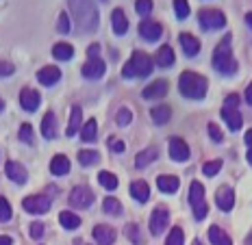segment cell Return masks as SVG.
<instances>
[{
    "label": "cell",
    "mask_w": 252,
    "mask_h": 245,
    "mask_svg": "<svg viewBox=\"0 0 252 245\" xmlns=\"http://www.w3.org/2000/svg\"><path fill=\"white\" fill-rule=\"evenodd\" d=\"M78 33H94L98 28V9L92 0H67Z\"/></svg>",
    "instance_id": "obj_1"
},
{
    "label": "cell",
    "mask_w": 252,
    "mask_h": 245,
    "mask_svg": "<svg viewBox=\"0 0 252 245\" xmlns=\"http://www.w3.org/2000/svg\"><path fill=\"white\" fill-rule=\"evenodd\" d=\"M213 67L224 76H233L237 72V61H235L233 52H230V35H226L222 41L218 44V48L213 50Z\"/></svg>",
    "instance_id": "obj_2"
},
{
    "label": "cell",
    "mask_w": 252,
    "mask_h": 245,
    "mask_svg": "<svg viewBox=\"0 0 252 245\" xmlns=\"http://www.w3.org/2000/svg\"><path fill=\"white\" fill-rule=\"evenodd\" d=\"M178 89L189 100H202L207 96V78L196 72H183L178 78Z\"/></svg>",
    "instance_id": "obj_3"
},
{
    "label": "cell",
    "mask_w": 252,
    "mask_h": 245,
    "mask_svg": "<svg viewBox=\"0 0 252 245\" xmlns=\"http://www.w3.org/2000/svg\"><path fill=\"white\" fill-rule=\"evenodd\" d=\"M152 59L146 52H139V50H135L133 52V56H130V61L124 65V70H122V76L124 78H135V76H148L150 72H152Z\"/></svg>",
    "instance_id": "obj_4"
},
{
    "label": "cell",
    "mask_w": 252,
    "mask_h": 245,
    "mask_svg": "<svg viewBox=\"0 0 252 245\" xmlns=\"http://www.w3.org/2000/svg\"><path fill=\"white\" fill-rule=\"evenodd\" d=\"M198 22L204 30H218L226 26V15L218 9H202L200 15H198Z\"/></svg>",
    "instance_id": "obj_5"
},
{
    "label": "cell",
    "mask_w": 252,
    "mask_h": 245,
    "mask_svg": "<svg viewBox=\"0 0 252 245\" xmlns=\"http://www.w3.org/2000/svg\"><path fill=\"white\" fill-rule=\"evenodd\" d=\"M22 208L31 215H44L50 211V197L48 195H29L22 200Z\"/></svg>",
    "instance_id": "obj_6"
},
{
    "label": "cell",
    "mask_w": 252,
    "mask_h": 245,
    "mask_svg": "<svg viewBox=\"0 0 252 245\" xmlns=\"http://www.w3.org/2000/svg\"><path fill=\"white\" fill-rule=\"evenodd\" d=\"M167 223H170V211H167V206H157L150 215V232L155 237H159L167 228Z\"/></svg>",
    "instance_id": "obj_7"
},
{
    "label": "cell",
    "mask_w": 252,
    "mask_h": 245,
    "mask_svg": "<svg viewBox=\"0 0 252 245\" xmlns=\"http://www.w3.org/2000/svg\"><path fill=\"white\" fill-rule=\"evenodd\" d=\"M70 204L74 208H87L94 204V191L89 187H74L70 193Z\"/></svg>",
    "instance_id": "obj_8"
},
{
    "label": "cell",
    "mask_w": 252,
    "mask_h": 245,
    "mask_svg": "<svg viewBox=\"0 0 252 245\" xmlns=\"http://www.w3.org/2000/svg\"><path fill=\"white\" fill-rule=\"evenodd\" d=\"M137 30H139V35L146 41H157L161 35H163V26H161L159 22H155V20H148V18L141 20Z\"/></svg>",
    "instance_id": "obj_9"
},
{
    "label": "cell",
    "mask_w": 252,
    "mask_h": 245,
    "mask_svg": "<svg viewBox=\"0 0 252 245\" xmlns=\"http://www.w3.org/2000/svg\"><path fill=\"white\" fill-rule=\"evenodd\" d=\"M39 102H41L39 91L31 89V87H26V89L20 91V104H22L24 111H29V113L37 111V109H39Z\"/></svg>",
    "instance_id": "obj_10"
},
{
    "label": "cell",
    "mask_w": 252,
    "mask_h": 245,
    "mask_svg": "<svg viewBox=\"0 0 252 245\" xmlns=\"http://www.w3.org/2000/svg\"><path fill=\"white\" fill-rule=\"evenodd\" d=\"M104 70H107V65H104V61L98 56V59H89L85 65L81 67L83 76L85 78H92V81H98V78L104 76Z\"/></svg>",
    "instance_id": "obj_11"
},
{
    "label": "cell",
    "mask_w": 252,
    "mask_h": 245,
    "mask_svg": "<svg viewBox=\"0 0 252 245\" xmlns=\"http://www.w3.org/2000/svg\"><path fill=\"white\" fill-rule=\"evenodd\" d=\"M215 204H218L220 211L228 213L235 206V191L230 187H220L218 193H215Z\"/></svg>",
    "instance_id": "obj_12"
},
{
    "label": "cell",
    "mask_w": 252,
    "mask_h": 245,
    "mask_svg": "<svg viewBox=\"0 0 252 245\" xmlns=\"http://www.w3.org/2000/svg\"><path fill=\"white\" fill-rule=\"evenodd\" d=\"M170 156L178 163H185L189 159V145L183 141L181 137H172L170 139Z\"/></svg>",
    "instance_id": "obj_13"
},
{
    "label": "cell",
    "mask_w": 252,
    "mask_h": 245,
    "mask_svg": "<svg viewBox=\"0 0 252 245\" xmlns=\"http://www.w3.org/2000/svg\"><path fill=\"white\" fill-rule=\"evenodd\" d=\"M222 119L226 122V126L237 133V130L244 126V117H241L239 109H233V107H222Z\"/></svg>",
    "instance_id": "obj_14"
},
{
    "label": "cell",
    "mask_w": 252,
    "mask_h": 245,
    "mask_svg": "<svg viewBox=\"0 0 252 245\" xmlns=\"http://www.w3.org/2000/svg\"><path fill=\"white\" fill-rule=\"evenodd\" d=\"M4 174L9 176V180L18 182V185H24V182L29 180V174H26V169L22 167V163H15V161H9V163L4 165Z\"/></svg>",
    "instance_id": "obj_15"
},
{
    "label": "cell",
    "mask_w": 252,
    "mask_h": 245,
    "mask_svg": "<svg viewBox=\"0 0 252 245\" xmlns=\"http://www.w3.org/2000/svg\"><path fill=\"white\" fill-rule=\"evenodd\" d=\"M167 93V81H155V82H150L148 87H144V93L141 96L146 98V100H159V98H163Z\"/></svg>",
    "instance_id": "obj_16"
},
{
    "label": "cell",
    "mask_w": 252,
    "mask_h": 245,
    "mask_svg": "<svg viewBox=\"0 0 252 245\" xmlns=\"http://www.w3.org/2000/svg\"><path fill=\"white\" fill-rule=\"evenodd\" d=\"M94 239H96L98 245H113L115 243V230L111 226L98 223V226L94 228Z\"/></svg>",
    "instance_id": "obj_17"
},
{
    "label": "cell",
    "mask_w": 252,
    "mask_h": 245,
    "mask_svg": "<svg viewBox=\"0 0 252 245\" xmlns=\"http://www.w3.org/2000/svg\"><path fill=\"white\" fill-rule=\"evenodd\" d=\"M59 78H61V70L59 67H55V65H46V67H41V70L37 72V81L41 82V85H46V87L55 85Z\"/></svg>",
    "instance_id": "obj_18"
},
{
    "label": "cell",
    "mask_w": 252,
    "mask_h": 245,
    "mask_svg": "<svg viewBox=\"0 0 252 245\" xmlns=\"http://www.w3.org/2000/svg\"><path fill=\"white\" fill-rule=\"evenodd\" d=\"M81 126H83V111H81V107H72L70 124H67V128H65V135H67V137H74L76 133H81Z\"/></svg>",
    "instance_id": "obj_19"
},
{
    "label": "cell",
    "mask_w": 252,
    "mask_h": 245,
    "mask_svg": "<svg viewBox=\"0 0 252 245\" xmlns=\"http://www.w3.org/2000/svg\"><path fill=\"white\" fill-rule=\"evenodd\" d=\"M181 46L187 56H196L200 52V41L193 37L191 33H181Z\"/></svg>",
    "instance_id": "obj_20"
},
{
    "label": "cell",
    "mask_w": 252,
    "mask_h": 245,
    "mask_svg": "<svg viewBox=\"0 0 252 245\" xmlns=\"http://www.w3.org/2000/svg\"><path fill=\"white\" fill-rule=\"evenodd\" d=\"M130 195L135 197L137 202H148L150 200V187H148V182H144V180H135L133 185H130Z\"/></svg>",
    "instance_id": "obj_21"
},
{
    "label": "cell",
    "mask_w": 252,
    "mask_h": 245,
    "mask_svg": "<svg viewBox=\"0 0 252 245\" xmlns=\"http://www.w3.org/2000/svg\"><path fill=\"white\" fill-rule=\"evenodd\" d=\"M157 154H159V150H157V148H146V150H141V152L135 156V167H137V169L148 167L150 163H155V161H157Z\"/></svg>",
    "instance_id": "obj_22"
},
{
    "label": "cell",
    "mask_w": 252,
    "mask_h": 245,
    "mask_svg": "<svg viewBox=\"0 0 252 245\" xmlns=\"http://www.w3.org/2000/svg\"><path fill=\"white\" fill-rule=\"evenodd\" d=\"M111 24H113V33L115 35H124L126 30H128V20H126V13L122 11V9H113Z\"/></svg>",
    "instance_id": "obj_23"
},
{
    "label": "cell",
    "mask_w": 252,
    "mask_h": 245,
    "mask_svg": "<svg viewBox=\"0 0 252 245\" xmlns=\"http://www.w3.org/2000/svg\"><path fill=\"white\" fill-rule=\"evenodd\" d=\"M50 171H52L55 176H65L67 171H70V161H67V156H65V154L52 156V161H50Z\"/></svg>",
    "instance_id": "obj_24"
},
{
    "label": "cell",
    "mask_w": 252,
    "mask_h": 245,
    "mask_svg": "<svg viewBox=\"0 0 252 245\" xmlns=\"http://www.w3.org/2000/svg\"><path fill=\"white\" fill-rule=\"evenodd\" d=\"M41 135H44V139H55L57 137V117H55L52 111H48L44 115V122H41Z\"/></svg>",
    "instance_id": "obj_25"
},
{
    "label": "cell",
    "mask_w": 252,
    "mask_h": 245,
    "mask_svg": "<svg viewBox=\"0 0 252 245\" xmlns=\"http://www.w3.org/2000/svg\"><path fill=\"white\" fill-rule=\"evenodd\" d=\"M189 204H191L193 208L204 204V187H202V182L193 180L191 185H189Z\"/></svg>",
    "instance_id": "obj_26"
},
{
    "label": "cell",
    "mask_w": 252,
    "mask_h": 245,
    "mask_svg": "<svg viewBox=\"0 0 252 245\" xmlns=\"http://www.w3.org/2000/svg\"><path fill=\"white\" fill-rule=\"evenodd\" d=\"M155 61H157V65H161V67L174 65V50H172L170 46H161L155 54Z\"/></svg>",
    "instance_id": "obj_27"
},
{
    "label": "cell",
    "mask_w": 252,
    "mask_h": 245,
    "mask_svg": "<svg viewBox=\"0 0 252 245\" xmlns=\"http://www.w3.org/2000/svg\"><path fill=\"white\" fill-rule=\"evenodd\" d=\"M178 185H181V180H178L176 176H159V178H157V187H159L163 193H176Z\"/></svg>",
    "instance_id": "obj_28"
},
{
    "label": "cell",
    "mask_w": 252,
    "mask_h": 245,
    "mask_svg": "<svg viewBox=\"0 0 252 245\" xmlns=\"http://www.w3.org/2000/svg\"><path fill=\"white\" fill-rule=\"evenodd\" d=\"M52 56L59 61H70L74 56V48L70 44H65V41H59V44L52 46Z\"/></svg>",
    "instance_id": "obj_29"
},
{
    "label": "cell",
    "mask_w": 252,
    "mask_h": 245,
    "mask_svg": "<svg viewBox=\"0 0 252 245\" xmlns=\"http://www.w3.org/2000/svg\"><path fill=\"white\" fill-rule=\"evenodd\" d=\"M150 117L155 124H167L172 117V109L167 107V104H159V107H155L150 111Z\"/></svg>",
    "instance_id": "obj_30"
},
{
    "label": "cell",
    "mask_w": 252,
    "mask_h": 245,
    "mask_svg": "<svg viewBox=\"0 0 252 245\" xmlns=\"http://www.w3.org/2000/svg\"><path fill=\"white\" fill-rule=\"evenodd\" d=\"M209 241H211L213 245H233L230 237L220 226H211V228H209Z\"/></svg>",
    "instance_id": "obj_31"
},
{
    "label": "cell",
    "mask_w": 252,
    "mask_h": 245,
    "mask_svg": "<svg viewBox=\"0 0 252 245\" xmlns=\"http://www.w3.org/2000/svg\"><path fill=\"white\" fill-rule=\"evenodd\" d=\"M59 221L65 230H76V228H81V217L74 215L72 211H63L59 215Z\"/></svg>",
    "instance_id": "obj_32"
},
{
    "label": "cell",
    "mask_w": 252,
    "mask_h": 245,
    "mask_svg": "<svg viewBox=\"0 0 252 245\" xmlns=\"http://www.w3.org/2000/svg\"><path fill=\"white\" fill-rule=\"evenodd\" d=\"M98 135V124L96 119H89V122H85V126L81 128V139L83 141H94Z\"/></svg>",
    "instance_id": "obj_33"
},
{
    "label": "cell",
    "mask_w": 252,
    "mask_h": 245,
    "mask_svg": "<svg viewBox=\"0 0 252 245\" xmlns=\"http://www.w3.org/2000/svg\"><path fill=\"white\" fill-rule=\"evenodd\" d=\"M102 211L107 213V215H122V204H120V200H115V197H104L102 202Z\"/></svg>",
    "instance_id": "obj_34"
},
{
    "label": "cell",
    "mask_w": 252,
    "mask_h": 245,
    "mask_svg": "<svg viewBox=\"0 0 252 245\" xmlns=\"http://www.w3.org/2000/svg\"><path fill=\"white\" fill-rule=\"evenodd\" d=\"M98 161H100V154L98 152H92V150H81L78 152V163L89 167V165H96Z\"/></svg>",
    "instance_id": "obj_35"
},
{
    "label": "cell",
    "mask_w": 252,
    "mask_h": 245,
    "mask_svg": "<svg viewBox=\"0 0 252 245\" xmlns=\"http://www.w3.org/2000/svg\"><path fill=\"white\" fill-rule=\"evenodd\" d=\"M98 182L109 191L118 189V178H115V174H111V171H100V174H98Z\"/></svg>",
    "instance_id": "obj_36"
},
{
    "label": "cell",
    "mask_w": 252,
    "mask_h": 245,
    "mask_svg": "<svg viewBox=\"0 0 252 245\" xmlns=\"http://www.w3.org/2000/svg\"><path fill=\"white\" fill-rule=\"evenodd\" d=\"M185 243V232L181 230V228H172V232L167 234V239H165V245H183Z\"/></svg>",
    "instance_id": "obj_37"
},
{
    "label": "cell",
    "mask_w": 252,
    "mask_h": 245,
    "mask_svg": "<svg viewBox=\"0 0 252 245\" xmlns=\"http://www.w3.org/2000/svg\"><path fill=\"white\" fill-rule=\"evenodd\" d=\"M115 122H118L120 128H126L130 122H133V113H130L126 107H122V109L118 111V115H115Z\"/></svg>",
    "instance_id": "obj_38"
},
{
    "label": "cell",
    "mask_w": 252,
    "mask_h": 245,
    "mask_svg": "<svg viewBox=\"0 0 252 245\" xmlns=\"http://www.w3.org/2000/svg\"><path fill=\"white\" fill-rule=\"evenodd\" d=\"M220 169H222V161H209V163L202 165V174L209 176V178H213V176L220 174Z\"/></svg>",
    "instance_id": "obj_39"
},
{
    "label": "cell",
    "mask_w": 252,
    "mask_h": 245,
    "mask_svg": "<svg viewBox=\"0 0 252 245\" xmlns=\"http://www.w3.org/2000/svg\"><path fill=\"white\" fill-rule=\"evenodd\" d=\"M124 232H126V237H128L135 245H141V243H144V239H141V234H139V226H137V223H128Z\"/></svg>",
    "instance_id": "obj_40"
},
{
    "label": "cell",
    "mask_w": 252,
    "mask_h": 245,
    "mask_svg": "<svg viewBox=\"0 0 252 245\" xmlns=\"http://www.w3.org/2000/svg\"><path fill=\"white\" fill-rule=\"evenodd\" d=\"M13 215L11 211V204H9V200L4 195H0V221H9Z\"/></svg>",
    "instance_id": "obj_41"
},
{
    "label": "cell",
    "mask_w": 252,
    "mask_h": 245,
    "mask_svg": "<svg viewBox=\"0 0 252 245\" xmlns=\"http://www.w3.org/2000/svg\"><path fill=\"white\" fill-rule=\"evenodd\" d=\"M174 13L178 20H187L189 15V2L187 0H174Z\"/></svg>",
    "instance_id": "obj_42"
},
{
    "label": "cell",
    "mask_w": 252,
    "mask_h": 245,
    "mask_svg": "<svg viewBox=\"0 0 252 245\" xmlns=\"http://www.w3.org/2000/svg\"><path fill=\"white\" fill-rule=\"evenodd\" d=\"M135 11H137L141 18L150 15V11H152V0H137V2H135Z\"/></svg>",
    "instance_id": "obj_43"
},
{
    "label": "cell",
    "mask_w": 252,
    "mask_h": 245,
    "mask_svg": "<svg viewBox=\"0 0 252 245\" xmlns=\"http://www.w3.org/2000/svg\"><path fill=\"white\" fill-rule=\"evenodd\" d=\"M57 30H59L61 35H67V33H70V15H67V13H61V15H59Z\"/></svg>",
    "instance_id": "obj_44"
},
{
    "label": "cell",
    "mask_w": 252,
    "mask_h": 245,
    "mask_svg": "<svg viewBox=\"0 0 252 245\" xmlns=\"http://www.w3.org/2000/svg\"><path fill=\"white\" fill-rule=\"evenodd\" d=\"M207 130H209V137H211L215 143H222V141H224V135H222V130L218 128V124L211 122V124L207 126Z\"/></svg>",
    "instance_id": "obj_45"
},
{
    "label": "cell",
    "mask_w": 252,
    "mask_h": 245,
    "mask_svg": "<svg viewBox=\"0 0 252 245\" xmlns=\"http://www.w3.org/2000/svg\"><path fill=\"white\" fill-rule=\"evenodd\" d=\"M20 139L29 145L33 143V126H31V124H22V128H20Z\"/></svg>",
    "instance_id": "obj_46"
},
{
    "label": "cell",
    "mask_w": 252,
    "mask_h": 245,
    "mask_svg": "<svg viewBox=\"0 0 252 245\" xmlns=\"http://www.w3.org/2000/svg\"><path fill=\"white\" fill-rule=\"evenodd\" d=\"M41 234H44V223H39V221H33L31 223V237L37 241V239H41Z\"/></svg>",
    "instance_id": "obj_47"
},
{
    "label": "cell",
    "mask_w": 252,
    "mask_h": 245,
    "mask_svg": "<svg viewBox=\"0 0 252 245\" xmlns=\"http://www.w3.org/2000/svg\"><path fill=\"white\" fill-rule=\"evenodd\" d=\"M109 148L113 152H124V141H120L118 137H109Z\"/></svg>",
    "instance_id": "obj_48"
},
{
    "label": "cell",
    "mask_w": 252,
    "mask_h": 245,
    "mask_svg": "<svg viewBox=\"0 0 252 245\" xmlns=\"http://www.w3.org/2000/svg\"><path fill=\"white\" fill-rule=\"evenodd\" d=\"M207 213H209V206L207 204H200V206L193 208V217H196L198 221H202L204 217H207Z\"/></svg>",
    "instance_id": "obj_49"
},
{
    "label": "cell",
    "mask_w": 252,
    "mask_h": 245,
    "mask_svg": "<svg viewBox=\"0 0 252 245\" xmlns=\"http://www.w3.org/2000/svg\"><path fill=\"white\" fill-rule=\"evenodd\" d=\"M224 107H233V109H239V96L237 93H230L226 98V102H224Z\"/></svg>",
    "instance_id": "obj_50"
},
{
    "label": "cell",
    "mask_w": 252,
    "mask_h": 245,
    "mask_svg": "<svg viewBox=\"0 0 252 245\" xmlns=\"http://www.w3.org/2000/svg\"><path fill=\"white\" fill-rule=\"evenodd\" d=\"M11 74H13L11 63H0V76H11Z\"/></svg>",
    "instance_id": "obj_51"
},
{
    "label": "cell",
    "mask_w": 252,
    "mask_h": 245,
    "mask_svg": "<svg viewBox=\"0 0 252 245\" xmlns=\"http://www.w3.org/2000/svg\"><path fill=\"white\" fill-rule=\"evenodd\" d=\"M87 54H89V59H98V54H100V46H98V44L89 46V48H87Z\"/></svg>",
    "instance_id": "obj_52"
},
{
    "label": "cell",
    "mask_w": 252,
    "mask_h": 245,
    "mask_svg": "<svg viewBox=\"0 0 252 245\" xmlns=\"http://www.w3.org/2000/svg\"><path fill=\"white\" fill-rule=\"evenodd\" d=\"M246 145H248V150H252V128L246 133Z\"/></svg>",
    "instance_id": "obj_53"
},
{
    "label": "cell",
    "mask_w": 252,
    "mask_h": 245,
    "mask_svg": "<svg viewBox=\"0 0 252 245\" xmlns=\"http://www.w3.org/2000/svg\"><path fill=\"white\" fill-rule=\"evenodd\" d=\"M246 102L252 104V82L248 85V89H246Z\"/></svg>",
    "instance_id": "obj_54"
},
{
    "label": "cell",
    "mask_w": 252,
    "mask_h": 245,
    "mask_svg": "<svg viewBox=\"0 0 252 245\" xmlns=\"http://www.w3.org/2000/svg\"><path fill=\"white\" fill-rule=\"evenodd\" d=\"M0 245H13V241L9 237H4V234H0Z\"/></svg>",
    "instance_id": "obj_55"
},
{
    "label": "cell",
    "mask_w": 252,
    "mask_h": 245,
    "mask_svg": "<svg viewBox=\"0 0 252 245\" xmlns=\"http://www.w3.org/2000/svg\"><path fill=\"white\" fill-rule=\"evenodd\" d=\"M246 24L252 28V13H246Z\"/></svg>",
    "instance_id": "obj_56"
},
{
    "label": "cell",
    "mask_w": 252,
    "mask_h": 245,
    "mask_svg": "<svg viewBox=\"0 0 252 245\" xmlns=\"http://www.w3.org/2000/svg\"><path fill=\"white\" fill-rule=\"evenodd\" d=\"M246 159H248V163L252 165V150H248V156H246Z\"/></svg>",
    "instance_id": "obj_57"
},
{
    "label": "cell",
    "mask_w": 252,
    "mask_h": 245,
    "mask_svg": "<svg viewBox=\"0 0 252 245\" xmlns=\"http://www.w3.org/2000/svg\"><path fill=\"white\" fill-rule=\"evenodd\" d=\"M246 245H252V232L248 234V239H246Z\"/></svg>",
    "instance_id": "obj_58"
},
{
    "label": "cell",
    "mask_w": 252,
    "mask_h": 245,
    "mask_svg": "<svg viewBox=\"0 0 252 245\" xmlns=\"http://www.w3.org/2000/svg\"><path fill=\"white\" fill-rule=\"evenodd\" d=\"M2 109H4V102H2V98H0V111H2Z\"/></svg>",
    "instance_id": "obj_59"
},
{
    "label": "cell",
    "mask_w": 252,
    "mask_h": 245,
    "mask_svg": "<svg viewBox=\"0 0 252 245\" xmlns=\"http://www.w3.org/2000/svg\"><path fill=\"white\" fill-rule=\"evenodd\" d=\"M193 245H202V243H200V241H198V239H196V241H193Z\"/></svg>",
    "instance_id": "obj_60"
}]
</instances>
